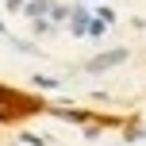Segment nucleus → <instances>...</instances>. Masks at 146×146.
Here are the masks:
<instances>
[{"mask_svg": "<svg viewBox=\"0 0 146 146\" xmlns=\"http://www.w3.org/2000/svg\"><path fill=\"white\" fill-rule=\"evenodd\" d=\"M127 58V50H111V54H100V58H92L88 62V73H100V69H111V66H119V62Z\"/></svg>", "mask_w": 146, "mask_h": 146, "instance_id": "1", "label": "nucleus"}, {"mask_svg": "<svg viewBox=\"0 0 146 146\" xmlns=\"http://www.w3.org/2000/svg\"><path fill=\"white\" fill-rule=\"evenodd\" d=\"M85 27H88V12H85V8H73V31L85 35Z\"/></svg>", "mask_w": 146, "mask_h": 146, "instance_id": "2", "label": "nucleus"}, {"mask_svg": "<svg viewBox=\"0 0 146 146\" xmlns=\"http://www.w3.org/2000/svg\"><path fill=\"white\" fill-rule=\"evenodd\" d=\"M19 4H23V0H8V8H19Z\"/></svg>", "mask_w": 146, "mask_h": 146, "instance_id": "3", "label": "nucleus"}, {"mask_svg": "<svg viewBox=\"0 0 146 146\" xmlns=\"http://www.w3.org/2000/svg\"><path fill=\"white\" fill-rule=\"evenodd\" d=\"M0 31H4V23H0Z\"/></svg>", "mask_w": 146, "mask_h": 146, "instance_id": "4", "label": "nucleus"}]
</instances>
